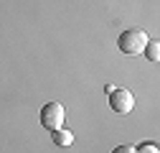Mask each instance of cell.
Instances as JSON below:
<instances>
[{"label":"cell","mask_w":160,"mask_h":153,"mask_svg":"<svg viewBox=\"0 0 160 153\" xmlns=\"http://www.w3.org/2000/svg\"><path fill=\"white\" fill-rule=\"evenodd\" d=\"M148 33L145 31H140V28H130V31H125L122 36L117 38V46H119V51L122 54H127V56H140L145 51V46H148Z\"/></svg>","instance_id":"1"},{"label":"cell","mask_w":160,"mask_h":153,"mask_svg":"<svg viewBox=\"0 0 160 153\" xmlns=\"http://www.w3.org/2000/svg\"><path fill=\"white\" fill-rule=\"evenodd\" d=\"M53 143H56V145H71V143H74V135H71L69 130H61V128H58V130H53Z\"/></svg>","instance_id":"4"},{"label":"cell","mask_w":160,"mask_h":153,"mask_svg":"<svg viewBox=\"0 0 160 153\" xmlns=\"http://www.w3.org/2000/svg\"><path fill=\"white\" fill-rule=\"evenodd\" d=\"M112 153H135V148H132V145H119V148H114Z\"/></svg>","instance_id":"7"},{"label":"cell","mask_w":160,"mask_h":153,"mask_svg":"<svg viewBox=\"0 0 160 153\" xmlns=\"http://www.w3.org/2000/svg\"><path fill=\"white\" fill-rule=\"evenodd\" d=\"M109 107H112L117 115H127V112H132V107H135V97H132L127 89H112V92H109Z\"/></svg>","instance_id":"3"},{"label":"cell","mask_w":160,"mask_h":153,"mask_svg":"<svg viewBox=\"0 0 160 153\" xmlns=\"http://www.w3.org/2000/svg\"><path fill=\"white\" fill-rule=\"evenodd\" d=\"M142 54H148L150 61H158V59H160V44H158V41H148V46H145Z\"/></svg>","instance_id":"5"},{"label":"cell","mask_w":160,"mask_h":153,"mask_svg":"<svg viewBox=\"0 0 160 153\" xmlns=\"http://www.w3.org/2000/svg\"><path fill=\"white\" fill-rule=\"evenodd\" d=\"M64 120H66V110H64V105H58V102H48V105H43V110H41V123H43V128H48V130H58L64 125Z\"/></svg>","instance_id":"2"},{"label":"cell","mask_w":160,"mask_h":153,"mask_svg":"<svg viewBox=\"0 0 160 153\" xmlns=\"http://www.w3.org/2000/svg\"><path fill=\"white\" fill-rule=\"evenodd\" d=\"M135 153H160V150H158V145L148 143V145H140V148H135Z\"/></svg>","instance_id":"6"}]
</instances>
